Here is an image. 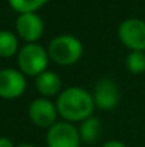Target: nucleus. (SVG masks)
I'll list each match as a JSON object with an SVG mask.
<instances>
[{"mask_svg": "<svg viewBox=\"0 0 145 147\" xmlns=\"http://www.w3.org/2000/svg\"><path fill=\"white\" fill-rule=\"evenodd\" d=\"M55 107L61 120L78 124L94 114L96 104L93 94L80 86H70L63 89L55 97Z\"/></svg>", "mask_w": 145, "mask_h": 147, "instance_id": "obj_1", "label": "nucleus"}, {"mask_svg": "<svg viewBox=\"0 0 145 147\" xmlns=\"http://www.w3.org/2000/svg\"><path fill=\"white\" fill-rule=\"evenodd\" d=\"M47 53L50 61L61 67H68L77 64L81 60L84 54V45L77 36L61 33L48 42Z\"/></svg>", "mask_w": 145, "mask_h": 147, "instance_id": "obj_2", "label": "nucleus"}, {"mask_svg": "<svg viewBox=\"0 0 145 147\" xmlns=\"http://www.w3.org/2000/svg\"><path fill=\"white\" fill-rule=\"evenodd\" d=\"M17 69L29 77H37L43 71L48 70L50 57L47 47L41 46L40 43H26L21 46L17 56Z\"/></svg>", "mask_w": 145, "mask_h": 147, "instance_id": "obj_3", "label": "nucleus"}, {"mask_svg": "<svg viewBox=\"0 0 145 147\" xmlns=\"http://www.w3.org/2000/svg\"><path fill=\"white\" fill-rule=\"evenodd\" d=\"M117 36L128 51H145V20L128 17L118 24Z\"/></svg>", "mask_w": 145, "mask_h": 147, "instance_id": "obj_4", "label": "nucleus"}, {"mask_svg": "<svg viewBox=\"0 0 145 147\" xmlns=\"http://www.w3.org/2000/svg\"><path fill=\"white\" fill-rule=\"evenodd\" d=\"M46 144L47 147H81L83 142L76 124L58 120L47 129Z\"/></svg>", "mask_w": 145, "mask_h": 147, "instance_id": "obj_5", "label": "nucleus"}, {"mask_svg": "<svg viewBox=\"0 0 145 147\" xmlns=\"http://www.w3.org/2000/svg\"><path fill=\"white\" fill-rule=\"evenodd\" d=\"M27 116L30 121L40 129H50L54 123L58 121V111L55 103L51 98L37 97L30 101L27 107Z\"/></svg>", "mask_w": 145, "mask_h": 147, "instance_id": "obj_6", "label": "nucleus"}, {"mask_svg": "<svg viewBox=\"0 0 145 147\" xmlns=\"http://www.w3.org/2000/svg\"><path fill=\"white\" fill-rule=\"evenodd\" d=\"M91 94L94 98L96 109L102 110V111L114 110L120 104V100H121L118 84L110 77L100 79L96 83Z\"/></svg>", "mask_w": 145, "mask_h": 147, "instance_id": "obj_7", "label": "nucleus"}, {"mask_svg": "<svg viewBox=\"0 0 145 147\" xmlns=\"http://www.w3.org/2000/svg\"><path fill=\"white\" fill-rule=\"evenodd\" d=\"M44 20L37 13H23L16 19V34L24 43H37L44 34Z\"/></svg>", "mask_w": 145, "mask_h": 147, "instance_id": "obj_8", "label": "nucleus"}, {"mask_svg": "<svg viewBox=\"0 0 145 147\" xmlns=\"http://www.w3.org/2000/svg\"><path fill=\"white\" fill-rule=\"evenodd\" d=\"M27 89L26 76L13 67L0 69V97L14 100L21 97Z\"/></svg>", "mask_w": 145, "mask_h": 147, "instance_id": "obj_9", "label": "nucleus"}, {"mask_svg": "<svg viewBox=\"0 0 145 147\" xmlns=\"http://www.w3.org/2000/svg\"><path fill=\"white\" fill-rule=\"evenodd\" d=\"M34 79H36L34 86H36V90L39 92L40 97H57L63 90V80H61L60 74L55 71L46 70Z\"/></svg>", "mask_w": 145, "mask_h": 147, "instance_id": "obj_10", "label": "nucleus"}, {"mask_svg": "<svg viewBox=\"0 0 145 147\" xmlns=\"http://www.w3.org/2000/svg\"><path fill=\"white\" fill-rule=\"evenodd\" d=\"M78 133L81 137V142L86 144H93L100 139V134L102 131V123L97 116H90L88 119L78 123Z\"/></svg>", "mask_w": 145, "mask_h": 147, "instance_id": "obj_11", "label": "nucleus"}, {"mask_svg": "<svg viewBox=\"0 0 145 147\" xmlns=\"http://www.w3.org/2000/svg\"><path fill=\"white\" fill-rule=\"evenodd\" d=\"M19 50V36L10 30H0V57L10 59L17 56Z\"/></svg>", "mask_w": 145, "mask_h": 147, "instance_id": "obj_12", "label": "nucleus"}, {"mask_svg": "<svg viewBox=\"0 0 145 147\" xmlns=\"http://www.w3.org/2000/svg\"><path fill=\"white\" fill-rule=\"evenodd\" d=\"M50 0H7L9 6L19 14L23 13H37Z\"/></svg>", "mask_w": 145, "mask_h": 147, "instance_id": "obj_13", "label": "nucleus"}, {"mask_svg": "<svg viewBox=\"0 0 145 147\" xmlns=\"http://www.w3.org/2000/svg\"><path fill=\"white\" fill-rule=\"evenodd\" d=\"M125 67L131 74L140 76L145 73V51H128Z\"/></svg>", "mask_w": 145, "mask_h": 147, "instance_id": "obj_14", "label": "nucleus"}, {"mask_svg": "<svg viewBox=\"0 0 145 147\" xmlns=\"http://www.w3.org/2000/svg\"><path fill=\"white\" fill-rule=\"evenodd\" d=\"M100 147H128L124 142H121V140H115V139H112V140H108V142H105V143H102Z\"/></svg>", "mask_w": 145, "mask_h": 147, "instance_id": "obj_15", "label": "nucleus"}, {"mask_svg": "<svg viewBox=\"0 0 145 147\" xmlns=\"http://www.w3.org/2000/svg\"><path fill=\"white\" fill-rule=\"evenodd\" d=\"M0 147H16L9 137H0Z\"/></svg>", "mask_w": 145, "mask_h": 147, "instance_id": "obj_16", "label": "nucleus"}, {"mask_svg": "<svg viewBox=\"0 0 145 147\" xmlns=\"http://www.w3.org/2000/svg\"><path fill=\"white\" fill-rule=\"evenodd\" d=\"M16 147H37V146H34V144H29V143H23V144H19V146H16Z\"/></svg>", "mask_w": 145, "mask_h": 147, "instance_id": "obj_17", "label": "nucleus"}]
</instances>
